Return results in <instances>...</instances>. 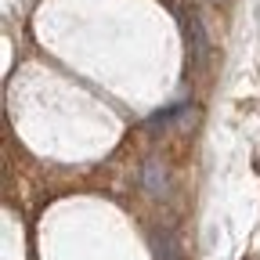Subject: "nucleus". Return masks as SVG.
<instances>
[{
  "label": "nucleus",
  "instance_id": "nucleus-1",
  "mask_svg": "<svg viewBox=\"0 0 260 260\" xmlns=\"http://www.w3.org/2000/svg\"><path fill=\"white\" fill-rule=\"evenodd\" d=\"M184 37H188V54H191V65L199 69L206 61V32H203V22L195 15H184Z\"/></svg>",
  "mask_w": 260,
  "mask_h": 260
},
{
  "label": "nucleus",
  "instance_id": "nucleus-2",
  "mask_svg": "<svg viewBox=\"0 0 260 260\" xmlns=\"http://www.w3.org/2000/svg\"><path fill=\"white\" fill-rule=\"evenodd\" d=\"M145 188H148L152 195H162V191H167V170H162L159 159H148V162H145Z\"/></svg>",
  "mask_w": 260,
  "mask_h": 260
},
{
  "label": "nucleus",
  "instance_id": "nucleus-3",
  "mask_svg": "<svg viewBox=\"0 0 260 260\" xmlns=\"http://www.w3.org/2000/svg\"><path fill=\"white\" fill-rule=\"evenodd\" d=\"M155 260H177V246L170 235H159L155 239Z\"/></svg>",
  "mask_w": 260,
  "mask_h": 260
}]
</instances>
